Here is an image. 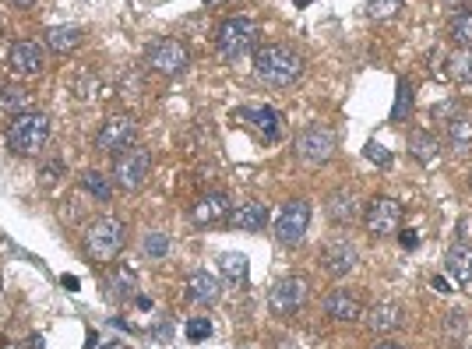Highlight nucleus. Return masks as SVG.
Returning <instances> with one entry per match:
<instances>
[{
    "instance_id": "21",
    "label": "nucleus",
    "mask_w": 472,
    "mask_h": 349,
    "mask_svg": "<svg viewBox=\"0 0 472 349\" xmlns=\"http://www.w3.org/2000/svg\"><path fill=\"white\" fill-rule=\"evenodd\" d=\"M409 156H413L420 167H434V163L441 159V142H437V135H430V131H413V135H409Z\"/></svg>"
},
{
    "instance_id": "26",
    "label": "nucleus",
    "mask_w": 472,
    "mask_h": 349,
    "mask_svg": "<svg viewBox=\"0 0 472 349\" xmlns=\"http://www.w3.org/2000/svg\"><path fill=\"white\" fill-rule=\"evenodd\" d=\"M448 74H452L459 85H472V46H459V50L448 57Z\"/></svg>"
},
{
    "instance_id": "50",
    "label": "nucleus",
    "mask_w": 472,
    "mask_h": 349,
    "mask_svg": "<svg viewBox=\"0 0 472 349\" xmlns=\"http://www.w3.org/2000/svg\"><path fill=\"white\" fill-rule=\"evenodd\" d=\"M469 349H472V346H469Z\"/></svg>"
},
{
    "instance_id": "32",
    "label": "nucleus",
    "mask_w": 472,
    "mask_h": 349,
    "mask_svg": "<svg viewBox=\"0 0 472 349\" xmlns=\"http://www.w3.org/2000/svg\"><path fill=\"white\" fill-rule=\"evenodd\" d=\"M142 251H145L149 258H166V251H169V237H166V233H159V229L145 233V240H142Z\"/></svg>"
},
{
    "instance_id": "27",
    "label": "nucleus",
    "mask_w": 472,
    "mask_h": 349,
    "mask_svg": "<svg viewBox=\"0 0 472 349\" xmlns=\"http://www.w3.org/2000/svg\"><path fill=\"white\" fill-rule=\"evenodd\" d=\"M240 117H247L254 128H261L268 138L279 135V113L272 106H251V110H240Z\"/></svg>"
},
{
    "instance_id": "24",
    "label": "nucleus",
    "mask_w": 472,
    "mask_h": 349,
    "mask_svg": "<svg viewBox=\"0 0 472 349\" xmlns=\"http://www.w3.org/2000/svg\"><path fill=\"white\" fill-rule=\"evenodd\" d=\"M32 110V96L25 92V89H18V85H7L4 89V96H0V117H21V113H28Z\"/></svg>"
},
{
    "instance_id": "34",
    "label": "nucleus",
    "mask_w": 472,
    "mask_h": 349,
    "mask_svg": "<svg viewBox=\"0 0 472 349\" xmlns=\"http://www.w3.org/2000/svg\"><path fill=\"white\" fill-rule=\"evenodd\" d=\"M413 110V85L409 81H398V96H395V110H391V120H402L406 113Z\"/></svg>"
},
{
    "instance_id": "39",
    "label": "nucleus",
    "mask_w": 472,
    "mask_h": 349,
    "mask_svg": "<svg viewBox=\"0 0 472 349\" xmlns=\"http://www.w3.org/2000/svg\"><path fill=\"white\" fill-rule=\"evenodd\" d=\"M39 0H11V7H18V11H32Z\"/></svg>"
},
{
    "instance_id": "9",
    "label": "nucleus",
    "mask_w": 472,
    "mask_h": 349,
    "mask_svg": "<svg viewBox=\"0 0 472 349\" xmlns=\"http://www.w3.org/2000/svg\"><path fill=\"white\" fill-rule=\"evenodd\" d=\"M293 149H297V159L300 163L321 167V163H328L335 156V131L324 128V124H311V128H304L297 135V145Z\"/></svg>"
},
{
    "instance_id": "6",
    "label": "nucleus",
    "mask_w": 472,
    "mask_h": 349,
    "mask_svg": "<svg viewBox=\"0 0 472 349\" xmlns=\"http://www.w3.org/2000/svg\"><path fill=\"white\" fill-rule=\"evenodd\" d=\"M187 64H190V53H187V46H183L180 39H156V43L145 50V67L162 74V78L183 74Z\"/></svg>"
},
{
    "instance_id": "42",
    "label": "nucleus",
    "mask_w": 472,
    "mask_h": 349,
    "mask_svg": "<svg viewBox=\"0 0 472 349\" xmlns=\"http://www.w3.org/2000/svg\"><path fill=\"white\" fill-rule=\"evenodd\" d=\"M402 247H416V233H413V229L402 233Z\"/></svg>"
},
{
    "instance_id": "3",
    "label": "nucleus",
    "mask_w": 472,
    "mask_h": 349,
    "mask_svg": "<svg viewBox=\"0 0 472 349\" xmlns=\"http://www.w3.org/2000/svg\"><path fill=\"white\" fill-rule=\"evenodd\" d=\"M50 142V117L39 110H28L7 124V149L14 156H39Z\"/></svg>"
},
{
    "instance_id": "48",
    "label": "nucleus",
    "mask_w": 472,
    "mask_h": 349,
    "mask_svg": "<svg viewBox=\"0 0 472 349\" xmlns=\"http://www.w3.org/2000/svg\"><path fill=\"white\" fill-rule=\"evenodd\" d=\"M4 89H7V85H4V78H0V96H4Z\"/></svg>"
},
{
    "instance_id": "18",
    "label": "nucleus",
    "mask_w": 472,
    "mask_h": 349,
    "mask_svg": "<svg viewBox=\"0 0 472 349\" xmlns=\"http://www.w3.org/2000/svg\"><path fill=\"white\" fill-rule=\"evenodd\" d=\"M268 219H272V212H268V205H261V201H247V205H240V208L229 215V222H233L240 233H258V229L268 226Z\"/></svg>"
},
{
    "instance_id": "44",
    "label": "nucleus",
    "mask_w": 472,
    "mask_h": 349,
    "mask_svg": "<svg viewBox=\"0 0 472 349\" xmlns=\"http://www.w3.org/2000/svg\"><path fill=\"white\" fill-rule=\"evenodd\" d=\"M374 349H406V346H402V343H377Z\"/></svg>"
},
{
    "instance_id": "22",
    "label": "nucleus",
    "mask_w": 472,
    "mask_h": 349,
    "mask_svg": "<svg viewBox=\"0 0 472 349\" xmlns=\"http://www.w3.org/2000/svg\"><path fill=\"white\" fill-rule=\"evenodd\" d=\"M445 268H448V275L455 279V283H472V247L469 244H455V247H448V254H445Z\"/></svg>"
},
{
    "instance_id": "33",
    "label": "nucleus",
    "mask_w": 472,
    "mask_h": 349,
    "mask_svg": "<svg viewBox=\"0 0 472 349\" xmlns=\"http://www.w3.org/2000/svg\"><path fill=\"white\" fill-rule=\"evenodd\" d=\"M402 4H406V0H370V4H367V11H370V18L388 21V18H395V14L402 11Z\"/></svg>"
},
{
    "instance_id": "14",
    "label": "nucleus",
    "mask_w": 472,
    "mask_h": 349,
    "mask_svg": "<svg viewBox=\"0 0 472 349\" xmlns=\"http://www.w3.org/2000/svg\"><path fill=\"white\" fill-rule=\"evenodd\" d=\"M321 265H324L328 275L342 279V275H349L356 268V247L349 240H328L324 251H321Z\"/></svg>"
},
{
    "instance_id": "13",
    "label": "nucleus",
    "mask_w": 472,
    "mask_h": 349,
    "mask_svg": "<svg viewBox=\"0 0 472 349\" xmlns=\"http://www.w3.org/2000/svg\"><path fill=\"white\" fill-rule=\"evenodd\" d=\"M324 314L331 322H338V325H352V322L363 318V304H360V297L352 290H331L324 297Z\"/></svg>"
},
{
    "instance_id": "7",
    "label": "nucleus",
    "mask_w": 472,
    "mask_h": 349,
    "mask_svg": "<svg viewBox=\"0 0 472 349\" xmlns=\"http://www.w3.org/2000/svg\"><path fill=\"white\" fill-rule=\"evenodd\" d=\"M138 142V124L131 117H106L103 128L96 131V152L103 156H120L124 149H131Z\"/></svg>"
},
{
    "instance_id": "49",
    "label": "nucleus",
    "mask_w": 472,
    "mask_h": 349,
    "mask_svg": "<svg viewBox=\"0 0 472 349\" xmlns=\"http://www.w3.org/2000/svg\"><path fill=\"white\" fill-rule=\"evenodd\" d=\"M236 349H258V346H236Z\"/></svg>"
},
{
    "instance_id": "45",
    "label": "nucleus",
    "mask_w": 472,
    "mask_h": 349,
    "mask_svg": "<svg viewBox=\"0 0 472 349\" xmlns=\"http://www.w3.org/2000/svg\"><path fill=\"white\" fill-rule=\"evenodd\" d=\"M275 349H297V343H290V339H279V343H275Z\"/></svg>"
},
{
    "instance_id": "10",
    "label": "nucleus",
    "mask_w": 472,
    "mask_h": 349,
    "mask_svg": "<svg viewBox=\"0 0 472 349\" xmlns=\"http://www.w3.org/2000/svg\"><path fill=\"white\" fill-rule=\"evenodd\" d=\"M307 226H311V205L307 201H286L279 219H275V240L282 247H297L307 237Z\"/></svg>"
},
{
    "instance_id": "43",
    "label": "nucleus",
    "mask_w": 472,
    "mask_h": 349,
    "mask_svg": "<svg viewBox=\"0 0 472 349\" xmlns=\"http://www.w3.org/2000/svg\"><path fill=\"white\" fill-rule=\"evenodd\" d=\"M28 349H46V339H43V336H32V339H28Z\"/></svg>"
},
{
    "instance_id": "40",
    "label": "nucleus",
    "mask_w": 472,
    "mask_h": 349,
    "mask_svg": "<svg viewBox=\"0 0 472 349\" xmlns=\"http://www.w3.org/2000/svg\"><path fill=\"white\" fill-rule=\"evenodd\" d=\"M445 7H452V11H462V7H469L472 0H441Z\"/></svg>"
},
{
    "instance_id": "12",
    "label": "nucleus",
    "mask_w": 472,
    "mask_h": 349,
    "mask_svg": "<svg viewBox=\"0 0 472 349\" xmlns=\"http://www.w3.org/2000/svg\"><path fill=\"white\" fill-rule=\"evenodd\" d=\"M7 64H11V71L21 74V78L43 74V67H46V50H43L39 43H32V39H18V43L7 50Z\"/></svg>"
},
{
    "instance_id": "17",
    "label": "nucleus",
    "mask_w": 472,
    "mask_h": 349,
    "mask_svg": "<svg viewBox=\"0 0 472 349\" xmlns=\"http://www.w3.org/2000/svg\"><path fill=\"white\" fill-rule=\"evenodd\" d=\"M219 297H222V283H219V275H212V272H194V275L187 279V300H190V304H197V307H212Z\"/></svg>"
},
{
    "instance_id": "38",
    "label": "nucleus",
    "mask_w": 472,
    "mask_h": 349,
    "mask_svg": "<svg viewBox=\"0 0 472 349\" xmlns=\"http://www.w3.org/2000/svg\"><path fill=\"white\" fill-rule=\"evenodd\" d=\"M367 156H370V159H374V163H381V167H388V163H391V156H388V152H384V149H381V145H374V142H370V145H367Z\"/></svg>"
},
{
    "instance_id": "25",
    "label": "nucleus",
    "mask_w": 472,
    "mask_h": 349,
    "mask_svg": "<svg viewBox=\"0 0 472 349\" xmlns=\"http://www.w3.org/2000/svg\"><path fill=\"white\" fill-rule=\"evenodd\" d=\"M448 39L459 43V46H472V7L452 11V18H448Z\"/></svg>"
},
{
    "instance_id": "16",
    "label": "nucleus",
    "mask_w": 472,
    "mask_h": 349,
    "mask_svg": "<svg viewBox=\"0 0 472 349\" xmlns=\"http://www.w3.org/2000/svg\"><path fill=\"white\" fill-rule=\"evenodd\" d=\"M367 329L374 332V336H388V332H398L402 329V322H406V311L398 307V304H391V300H384V304H374L370 311H367Z\"/></svg>"
},
{
    "instance_id": "31",
    "label": "nucleus",
    "mask_w": 472,
    "mask_h": 349,
    "mask_svg": "<svg viewBox=\"0 0 472 349\" xmlns=\"http://www.w3.org/2000/svg\"><path fill=\"white\" fill-rule=\"evenodd\" d=\"M81 187H85L96 201H110V198H113V183L99 174V170H85V174H81Z\"/></svg>"
},
{
    "instance_id": "37",
    "label": "nucleus",
    "mask_w": 472,
    "mask_h": 349,
    "mask_svg": "<svg viewBox=\"0 0 472 349\" xmlns=\"http://www.w3.org/2000/svg\"><path fill=\"white\" fill-rule=\"evenodd\" d=\"M60 176H64V163H60V159H53V163H46V167H43V183H46V187H50V183H57Z\"/></svg>"
},
{
    "instance_id": "15",
    "label": "nucleus",
    "mask_w": 472,
    "mask_h": 349,
    "mask_svg": "<svg viewBox=\"0 0 472 349\" xmlns=\"http://www.w3.org/2000/svg\"><path fill=\"white\" fill-rule=\"evenodd\" d=\"M190 215H194L197 226H215V222H226L233 215V205H229V198L222 190H212V194L197 198V205L190 208Z\"/></svg>"
},
{
    "instance_id": "29",
    "label": "nucleus",
    "mask_w": 472,
    "mask_h": 349,
    "mask_svg": "<svg viewBox=\"0 0 472 349\" xmlns=\"http://www.w3.org/2000/svg\"><path fill=\"white\" fill-rule=\"evenodd\" d=\"M219 268H222V275L229 279V283H236V286H244L247 283V258L244 254H222L219 258Z\"/></svg>"
},
{
    "instance_id": "20",
    "label": "nucleus",
    "mask_w": 472,
    "mask_h": 349,
    "mask_svg": "<svg viewBox=\"0 0 472 349\" xmlns=\"http://www.w3.org/2000/svg\"><path fill=\"white\" fill-rule=\"evenodd\" d=\"M328 219H331L335 226H352V222L360 219V201H356V194H352V190H335V194L328 198Z\"/></svg>"
},
{
    "instance_id": "2",
    "label": "nucleus",
    "mask_w": 472,
    "mask_h": 349,
    "mask_svg": "<svg viewBox=\"0 0 472 349\" xmlns=\"http://www.w3.org/2000/svg\"><path fill=\"white\" fill-rule=\"evenodd\" d=\"M128 244V226L117 219V215H99L85 226L81 233V251L92 265H110L117 261V254L124 251Z\"/></svg>"
},
{
    "instance_id": "30",
    "label": "nucleus",
    "mask_w": 472,
    "mask_h": 349,
    "mask_svg": "<svg viewBox=\"0 0 472 349\" xmlns=\"http://www.w3.org/2000/svg\"><path fill=\"white\" fill-rule=\"evenodd\" d=\"M106 286H110V293H113L117 300H131L138 283H135V272H131V268H117V272L106 279Z\"/></svg>"
},
{
    "instance_id": "19",
    "label": "nucleus",
    "mask_w": 472,
    "mask_h": 349,
    "mask_svg": "<svg viewBox=\"0 0 472 349\" xmlns=\"http://www.w3.org/2000/svg\"><path fill=\"white\" fill-rule=\"evenodd\" d=\"M43 39H46V50H53V53H60V57H67V53H74L78 46H81V28L78 25H53V28H46L43 32Z\"/></svg>"
},
{
    "instance_id": "4",
    "label": "nucleus",
    "mask_w": 472,
    "mask_h": 349,
    "mask_svg": "<svg viewBox=\"0 0 472 349\" xmlns=\"http://www.w3.org/2000/svg\"><path fill=\"white\" fill-rule=\"evenodd\" d=\"M215 50L222 60H240L244 53L258 50V21L251 18H226L219 25V35H215Z\"/></svg>"
},
{
    "instance_id": "28",
    "label": "nucleus",
    "mask_w": 472,
    "mask_h": 349,
    "mask_svg": "<svg viewBox=\"0 0 472 349\" xmlns=\"http://www.w3.org/2000/svg\"><path fill=\"white\" fill-rule=\"evenodd\" d=\"M466 336H469V314L459 311V307L448 311V314H445V339H448L452 346H462Z\"/></svg>"
},
{
    "instance_id": "8",
    "label": "nucleus",
    "mask_w": 472,
    "mask_h": 349,
    "mask_svg": "<svg viewBox=\"0 0 472 349\" xmlns=\"http://www.w3.org/2000/svg\"><path fill=\"white\" fill-rule=\"evenodd\" d=\"M363 226L374 240H384V237H395L398 226H402V205L395 198H374L367 201L363 208Z\"/></svg>"
},
{
    "instance_id": "1",
    "label": "nucleus",
    "mask_w": 472,
    "mask_h": 349,
    "mask_svg": "<svg viewBox=\"0 0 472 349\" xmlns=\"http://www.w3.org/2000/svg\"><path fill=\"white\" fill-rule=\"evenodd\" d=\"M254 74L272 89H290L304 78V57L286 43H265L254 50Z\"/></svg>"
},
{
    "instance_id": "5",
    "label": "nucleus",
    "mask_w": 472,
    "mask_h": 349,
    "mask_svg": "<svg viewBox=\"0 0 472 349\" xmlns=\"http://www.w3.org/2000/svg\"><path fill=\"white\" fill-rule=\"evenodd\" d=\"M149 170H152V152L138 142L124 149L120 156H113V183L124 190H138L149 180Z\"/></svg>"
},
{
    "instance_id": "23",
    "label": "nucleus",
    "mask_w": 472,
    "mask_h": 349,
    "mask_svg": "<svg viewBox=\"0 0 472 349\" xmlns=\"http://www.w3.org/2000/svg\"><path fill=\"white\" fill-rule=\"evenodd\" d=\"M448 149L459 156L472 152V113H455L448 120Z\"/></svg>"
},
{
    "instance_id": "11",
    "label": "nucleus",
    "mask_w": 472,
    "mask_h": 349,
    "mask_svg": "<svg viewBox=\"0 0 472 349\" xmlns=\"http://www.w3.org/2000/svg\"><path fill=\"white\" fill-rule=\"evenodd\" d=\"M307 304V283L300 275H286L268 290V307L275 318H293Z\"/></svg>"
},
{
    "instance_id": "41",
    "label": "nucleus",
    "mask_w": 472,
    "mask_h": 349,
    "mask_svg": "<svg viewBox=\"0 0 472 349\" xmlns=\"http://www.w3.org/2000/svg\"><path fill=\"white\" fill-rule=\"evenodd\" d=\"M434 290H437V293H452V290H448V279H445V275H437V279H434Z\"/></svg>"
},
{
    "instance_id": "35",
    "label": "nucleus",
    "mask_w": 472,
    "mask_h": 349,
    "mask_svg": "<svg viewBox=\"0 0 472 349\" xmlns=\"http://www.w3.org/2000/svg\"><path fill=\"white\" fill-rule=\"evenodd\" d=\"M74 89H78V99H99V78L96 74H81L78 81H74Z\"/></svg>"
},
{
    "instance_id": "46",
    "label": "nucleus",
    "mask_w": 472,
    "mask_h": 349,
    "mask_svg": "<svg viewBox=\"0 0 472 349\" xmlns=\"http://www.w3.org/2000/svg\"><path fill=\"white\" fill-rule=\"evenodd\" d=\"M208 7H222V4H229V0H205Z\"/></svg>"
},
{
    "instance_id": "36",
    "label": "nucleus",
    "mask_w": 472,
    "mask_h": 349,
    "mask_svg": "<svg viewBox=\"0 0 472 349\" xmlns=\"http://www.w3.org/2000/svg\"><path fill=\"white\" fill-rule=\"evenodd\" d=\"M212 336V322L208 318H190L187 322V339L190 343H201V339H208Z\"/></svg>"
},
{
    "instance_id": "47",
    "label": "nucleus",
    "mask_w": 472,
    "mask_h": 349,
    "mask_svg": "<svg viewBox=\"0 0 472 349\" xmlns=\"http://www.w3.org/2000/svg\"><path fill=\"white\" fill-rule=\"evenodd\" d=\"M297 4H300V7H307V4H311V0H297Z\"/></svg>"
}]
</instances>
